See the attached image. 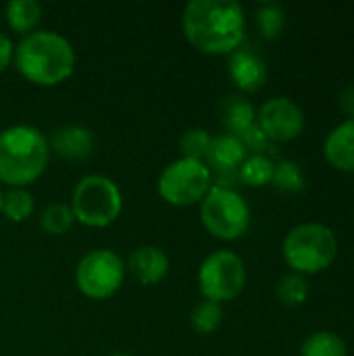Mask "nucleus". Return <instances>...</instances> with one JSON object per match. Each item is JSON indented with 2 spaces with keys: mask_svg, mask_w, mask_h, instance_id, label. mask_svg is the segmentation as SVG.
Wrapping results in <instances>:
<instances>
[{
  "mask_svg": "<svg viewBox=\"0 0 354 356\" xmlns=\"http://www.w3.org/2000/svg\"><path fill=\"white\" fill-rule=\"evenodd\" d=\"M186 40L204 54H232L246 31V15L236 0H192L182 15Z\"/></svg>",
  "mask_w": 354,
  "mask_h": 356,
  "instance_id": "obj_1",
  "label": "nucleus"
},
{
  "mask_svg": "<svg viewBox=\"0 0 354 356\" xmlns=\"http://www.w3.org/2000/svg\"><path fill=\"white\" fill-rule=\"evenodd\" d=\"M13 65L23 79L50 88L69 79L75 71L73 44L50 29H35L19 40L15 46Z\"/></svg>",
  "mask_w": 354,
  "mask_h": 356,
  "instance_id": "obj_2",
  "label": "nucleus"
},
{
  "mask_svg": "<svg viewBox=\"0 0 354 356\" xmlns=\"http://www.w3.org/2000/svg\"><path fill=\"white\" fill-rule=\"evenodd\" d=\"M50 161L48 138L33 125H10L0 131V184L27 188L42 177Z\"/></svg>",
  "mask_w": 354,
  "mask_h": 356,
  "instance_id": "obj_3",
  "label": "nucleus"
},
{
  "mask_svg": "<svg viewBox=\"0 0 354 356\" xmlns=\"http://www.w3.org/2000/svg\"><path fill=\"white\" fill-rule=\"evenodd\" d=\"M338 257L336 234L323 223H300L284 238V259L294 273H321Z\"/></svg>",
  "mask_w": 354,
  "mask_h": 356,
  "instance_id": "obj_4",
  "label": "nucleus"
},
{
  "mask_svg": "<svg viewBox=\"0 0 354 356\" xmlns=\"http://www.w3.org/2000/svg\"><path fill=\"white\" fill-rule=\"evenodd\" d=\"M69 207L77 223L86 227H108L121 217L123 194L111 177L94 173L75 184Z\"/></svg>",
  "mask_w": 354,
  "mask_h": 356,
  "instance_id": "obj_5",
  "label": "nucleus"
},
{
  "mask_svg": "<svg viewBox=\"0 0 354 356\" xmlns=\"http://www.w3.org/2000/svg\"><path fill=\"white\" fill-rule=\"evenodd\" d=\"M200 223L217 240L234 242L250 227V207L230 186H213L200 202Z\"/></svg>",
  "mask_w": 354,
  "mask_h": 356,
  "instance_id": "obj_6",
  "label": "nucleus"
},
{
  "mask_svg": "<svg viewBox=\"0 0 354 356\" xmlns=\"http://www.w3.org/2000/svg\"><path fill=\"white\" fill-rule=\"evenodd\" d=\"M213 188V171L204 161L179 156L169 163L156 181L159 196L171 207H192L204 200Z\"/></svg>",
  "mask_w": 354,
  "mask_h": 356,
  "instance_id": "obj_7",
  "label": "nucleus"
},
{
  "mask_svg": "<svg viewBox=\"0 0 354 356\" xmlns=\"http://www.w3.org/2000/svg\"><path fill=\"white\" fill-rule=\"evenodd\" d=\"M125 273V263L115 250L94 248L79 259L75 286L90 300H106L123 286Z\"/></svg>",
  "mask_w": 354,
  "mask_h": 356,
  "instance_id": "obj_8",
  "label": "nucleus"
},
{
  "mask_svg": "<svg viewBox=\"0 0 354 356\" xmlns=\"http://www.w3.org/2000/svg\"><path fill=\"white\" fill-rule=\"evenodd\" d=\"M246 286V265L232 250L209 254L198 267V290L204 300L223 305L240 296Z\"/></svg>",
  "mask_w": 354,
  "mask_h": 356,
  "instance_id": "obj_9",
  "label": "nucleus"
},
{
  "mask_svg": "<svg viewBox=\"0 0 354 356\" xmlns=\"http://www.w3.org/2000/svg\"><path fill=\"white\" fill-rule=\"evenodd\" d=\"M257 125L269 142H290L303 134L305 113L288 96H273L263 102L257 113Z\"/></svg>",
  "mask_w": 354,
  "mask_h": 356,
  "instance_id": "obj_10",
  "label": "nucleus"
},
{
  "mask_svg": "<svg viewBox=\"0 0 354 356\" xmlns=\"http://www.w3.org/2000/svg\"><path fill=\"white\" fill-rule=\"evenodd\" d=\"M169 257L165 254L163 248L159 246H138L136 250H131L125 269L142 284V286H156L161 284L167 273H169Z\"/></svg>",
  "mask_w": 354,
  "mask_h": 356,
  "instance_id": "obj_11",
  "label": "nucleus"
},
{
  "mask_svg": "<svg viewBox=\"0 0 354 356\" xmlns=\"http://www.w3.org/2000/svg\"><path fill=\"white\" fill-rule=\"evenodd\" d=\"M230 79L242 90V92H257L267 83L269 71L265 60L255 54L252 50H236L230 54L227 63Z\"/></svg>",
  "mask_w": 354,
  "mask_h": 356,
  "instance_id": "obj_12",
  "label": "nucleus"
},
{
  "mask_svg": "<svg viewBox=\"0 0 354 356\" xmlns=\"http://www.w3.org/2000/svg\"><path fill=\"white\" fill-rule=\"evenodd\" d=\"M50 152L58 154L67 161H83L94 150V136L88 127L81 125H65L58 127L48 140Z\"/></svg>",
  "mask_w": 354,
  "mask_h": 356,
  "instance_id": "obj_13",
  "label": "nucleus"
},
{
  "mask_svg": "<svg viewBox=\"0 0 354 356\" xmlns=\"http://www.w3.org/2000/svg\"><path fill=\"white\" fill-rule=\"evenodd\" d=\"M244 159H246V148L242 140L238 136L223 134L213 138L204 163L211 171L215 169L219 175H225V173H236L244 163Z\"/></svg>",
  "mask_w": 354,
  "mask_h": 356,
  "instance_id": "obj_14",
  "label": "nucleus"
},
{
  "mask_svg": "<svg viewBox=\"0 0 354 356\" xmlns=\"http://www.w3.org/2000/svg\"><path fill=\"white\" fill-rule=\"evenodd\" d=\"M328 163L344 173H354V119H346L330 131L323 144Z\"/></svg>",
  "mask_w": 354,
  "mask_h": 356,
  "instance_id": "obj_15",
  "label": "nucleus"
},
{
  "mask_svg": "<svg viewBox=\"0 0 354 356\" xmlns=\"http://www.w3.org/2000/svg\"><path fill=\"white\" fill-rule=\"evenodd\" d=\"M219 119L227 134L240 138L246 129H250L257 123V111L250 100L234 94L219 102Z\"/></svg>",
  "mask_w": 354,
  "mask_h": 356,
  "instance_id": "obj_16",
  "label": "nucleus"
},
{
  "mask_svg": "<svg viewBox=\"0 0 354 356\" xmlns=\"http://www.w3.org/2000/svg\"><path fill=\"white\" fill-rule=\"evenodd\" d=\"M4 17L15 33L27 35L35 31V25L42 19V6L35 0H10L4 6Z\"/></svg>",
  "mask_w": 354,
  "mask_h": 356,
  "instance_id": "obj_17",
  "label": "nucleus"
},
{
  "mask_svg": "<svg viewBox=\"0 0 354 356\" xmlns=\"http://www.w3.org/2000/svg\"><path fill=\"white\" fill-rule=\"evenodd\" d=\"M35 211V198L27 188H8L2 194V215L13 223L27 221Z\"/></svg>",
  "mask_w": 354,
  "mask_h": 356,
  "instance_id": "obj_18",
  "label": "nucleus"
},
{
  "mask_svg": "<svg viewBox=\"0 0 354 356\" xmlns=\"http://www.w3.org/2000/svg\"><path fill=\"white\" fill-rule=\"evenodd\" d=\"M273 171H275V163L269 156L252 154V156H246L244 163L240 165L238 177L250 188H263L273 181Z\"/></svg>",
  "mask_w": 354,
  "mask_h": 356,
  "instance_id": "obj_19",
  "label": "nucleus"
},
{
  "mask_svg": "<svg viewBox=\"0 0 354 356\" xmlns=\"http://www.w3.org/2000/svg\"><path fill=\"white\" fill-rule=\"evenodd\" d=\"M303 356H348L346 342L334 332H315L311 334L300 348Z\"/></svg>",
  "mask_w": 354,
  "mask_h": 356,
  "instance_id": "obj_20",
  "label": "nucleus"
},
{
  "mask_svg": "<svg viewBox=\"0 0 354 356\" xmlns=\"http://www.w3.org/2000/svg\"><path fill=\"white\" fill-rule=\"evenodd\" d=\"M275 294H277V300L284 307H300V305L307 302V298L311 294V286H309V282H307L305 275H300V273H288V275H284L277 282Z\"/></svg>",
  "mask_w": 354,
  "mask_h": 356,
  "instance_id": "obj_21",
  "label": "nucleus"
},
{
  "mask_svg": "<svg viewBox=\"0 0 354 356\" xmlns=\"http://www.w3.org/2000/svg\"><path fill=\"white\" fill-rule=\"evenodd\" d=\"M257 27L263 38L275 40L286 27V10L277 2H263L257 6Z\"/></svg>",
  "mask_w": 354,
  "mask_h": 356,
  "instance_id": "obj_22",
  "label": "nucleus"
},
{
  "mask_svg": "<svg viewBox=\"0 0 354 356\" xmlns=\"http://www.w3.org/2000/svg\"><path fill=\"white\" fill-rule=\"evenodd\" d=\"M75 223V217H73V211L69 204L65 202H54V204H48L42 215H40V225L46 234H52V236H63L67 234Z\"/></svg>",
  "mask_w": 354,
  "mask_h": 356,
  "instance_id": "obj_23",
  "label": "nucleus"
},
{
  "mask_svg": "<svg viewBox=\"0 0 354 356\" xmlns=\"http://www.w3.org/2000/svg\"><path fill=\"white\" fill-rule=\"evenodd\" d=\"M223 321V309L221 305L217 302H211V300H202L194 307L192 315H190V323L192 327L202 334V336H211L219 330Z\"/></svg>",
  "mask_w": 354,
  "mask_h": 356,
  "instance_id": "obj_24",
  "label": "nucleus"
},
{
  "mask_svg": "<svg viewBox=\"0 0 354 356\" xmlns=\"http://www.w3.org/2000/svg\"><path fill=\"white\" fill-rule=\"evenodd\" d=\"M211 142H213V136L209 134V129H204V127H190L179 138L182 156L196 159V161H204Z\"/></svg>",
  "mask_w": 354,
  "mask_h": 356,
  "instance_id": "obj_25",
  "label": "nucleus"
},
{
  "mask_svg": "<svg viewBox=\"0 0 354 356\" xmlns=\"http://www.w3.org/2000/svg\"><path fill=\"white\" fill-rule=\"evenodd\" d=\"M273 184H275V188H280L284 192H300V190H305V173L298 163L282 161L275 165Z\"/></svg>",
  "mask_w": 354,
  "mask_h": 356,
  "instance_id": "obj_26",
  "label": "nucleus"
},
{
  "mask_svg": "<svg viewBox=\"0 0 354 356\" xmlns=\"http://www.w3.org/2000/svg\"><path fill=\"white\" fill-rule=\"evenodd\" d=\"M240 140H242L244 148H246V150H252L255 154H263V150H265L267 144H269L267 136L263 134V129H261L257 123H255L250 129H246V131L240 136Z\"/></svg>",
  "mask_w": 354,
  "mask_h": 356,
  "instance_id": "obj_27",
  "label": "nucleus"
},
{
  "mask_svg": "<svg viewBox=\"0 0 354 356\" xmlns=\"http://www.w3.org/2000/svg\"><path fill=\"white\" fill-rule=\"evenodd\" d=\"M13 56H15V44L10 42L8 35L0 31V73L13 63Z\"/></svg>",
  "mask_w": 354,
  "mask_h": 356,
  "instance_id": "obj_28",
  "label": "nucleus"
},
{
  "mask_svg": "<svg viewBox=\"0 0 354 356\" xmlns=\"http://www.w3.org/2000/svg\"><path fill=\"white\" fill-rule=\"evenodd\" d=\"M338 104H340L342 113H346L351 119H354V83L346 86L344 90H340V94H338Z\"/></svg>",
  "mask_w": 354,
  "mask_h": 356,
  "instance_id": "obj_29",
  "label": "nucleus"
},
{
  "mask_svg": "<svg viewBox=\"0 0 354 356\" xmlns=\"http://www.w3.org/2000/svg\"><path fill=\"white\" fill-rule=\"evenodd\" d=\"M2 194L4 192H2V186H0V213H2Z\"/></svg>",
  "mask_w": 354,
  "mask_h": 356,
  "instance_id": "obj_30",
  "label": "nucleus"
},
{
  "mask_svg": "<svg viewBox=\"0 0 354 356\" xmlns=\"http://www.w3.org/2000/svg\"><path fill=\"white\" fill-rule=\"evenodd\" d=\"M108 356H131V355H123V353H117V355H108Z\"/></svg>",
  "mask_w": 354,
  "mask_h": 356,
  "instance_id": "obj_31",
  "label": "nucleus"
}]
</instances>
